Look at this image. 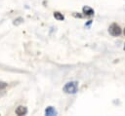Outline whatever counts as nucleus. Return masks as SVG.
I'll list each match as a JSON object with an SVG mask.
<instances>
[{"label":"nucleus","mask_w":125,"mask_h":116,"mask_svg":"<svg viewBox=\"0 0 125 116\" xmlns=\"http://www.w3.org/2000/svg\"><path fill=\"white\" fill-rule=\"evenodd\" d=\"M124 35H125V28H124Z\"/></svg>","instance_id":"12"},{"label":"nucleus","mask_w":125,"mask_h":116,"mask_svg":"<svg viewBox=\"0 0 125 116\" xmlns=\"http://www.w3.org/2000/svg\"><path fill=\"white\" fill-rule=\"evenodd\" d=\"M5 94H6V93H5V92H4V91H3V92H2V93H0V97H2V96H4V95H5Z\"/></svg>","instance_id":"10"},{"label":"nucleus","mask_w":125,"mask_h":116,"mask_svg":"<svg viewBox=\"0 0 125 116\" xmlns=\"http://www.w3.org/2000/svg\"><path fill=\"white\" fill-rule=\"evenodd\" d=\"M22 21H23V19H22V18H18V19H16L13 21V23H14V25H19V24H21Z\"/></svg>","instance_id":"7"},{"label":"nucleus","mask_w":125,"mask_h":116,"mask_svg":"<svg viewBox=\"0 0 125 116\" xmlns=\"http://www.w3.org/2000/svg\"><path fill=\"white\" fill-rule=\"evenodd\" d=\"M91 23H92V20H89V21H88V22H87V23H86L85 25H86V26H89V25H90Z\"/></svg>","instance_id":"9"},{"label":"nucleus","mask_w":125,"mask_h":116,"mask_svg":"<svg viewBox=\"0 0 125 116\" xmlns=\"http://www.w3.org/2000/svg\"><path fill=\"white\" fill-rule=\"evenodd\" d=\"M62 91H63L65 94H69V95L76 94V92L78 91V82H77V81H70V82H67V83L63 86Z\"/></svg>","instance_id":"1"},{"label":"nucleus","mask_w":125,"mask_h":116,"mask_svg":"<svg viewBox=\"0 0 125 116\" xmlns=\"http://www.w3.org/2000/svg\"><path fill=\"white\" fill-rule=\"evenodd\" d=\"M45 114L47 116H54V115H57L58 112L57 110L53 107V106H48L46 109H45Z\"/></svg>","instance_id":"4"},{"label":"nucleus","mask_w":125,"mask_h":116,"mask_svg":"<svg viewBox=\"0 0 125 116\" xmlns=\"http://www.w3.org/2000/svg\"><path fill=\"white\" fill-rule=\"evenodd\" d=\"M82 12L85 16H93L94 15V10L89 6H84L82 9Z\"/></svg>","instance_id":"5"},{"label":"nucleus","mask_w":125,"mask_h":116,"mask_svg":"<svg viewBox=\"0 0 125 116\" xmlns=\"http://www.w3.org/2000/svg\"><path fill=\"white\" fill-rule=\"evenodd\" d=\"M7 86H8V84H7L6 82L0 81V90H3V89H5V88H7Z\"/></svg>","instance_id":"8"},{"label":"nucleus","mask_w":125,"mask_h":116,"mask_svg":"<svg viewBox=\"0 0 125 116\" xmlns=\"http://www.w3.org/2000/svg\"><path fill=\"white\" fill-rule=\"evenodd\" d=\"M108 32L112 36H119L121 34V28L117 23H112L108 27Z\"/></svg>","instance_id":"2"},{"label":"nucleus","mask_w":125,"mask_h":116,"mask_svg":"<svg viewBox=\"0 0 125 116\" xmlns=\"http://www.w3.org/2000/svg\"><path fill=\"white\" fill-rule=\"evenodd\" d=\"M54 18L56 19H58V20H63L64 19L63 15L62 13H60V12H54Z\"/></svg>","instance_id":"6"},{"label":"nucleus","mask_w":125,"mask_h":116,"mask_svg":"<svg viewBox=\"0 0 125 116\" xmlns=\"http://www.w3.org/2000/svg\"><path fill=\"white\" fill-rule=\"evenodd\" d=\"M27 113V108L25 106H22V105H20L16 108V114L19 115V116H21V115H25Z\"/></svg>","instance_id":"3"},{"label":"nucleus","mask_w":125,"mask_h":116,"mask_svg":"<svg viewBox=\"0 0 125 116\" xmlns=\"http://www.w3.org/2000/svg\"><path fill=\"white\" fill-rule=\"evenodd\" d=\"M123 49H124V51H125V45H124V48H123Z\"/></svg>","instance_id":"11"}]
</instances>
